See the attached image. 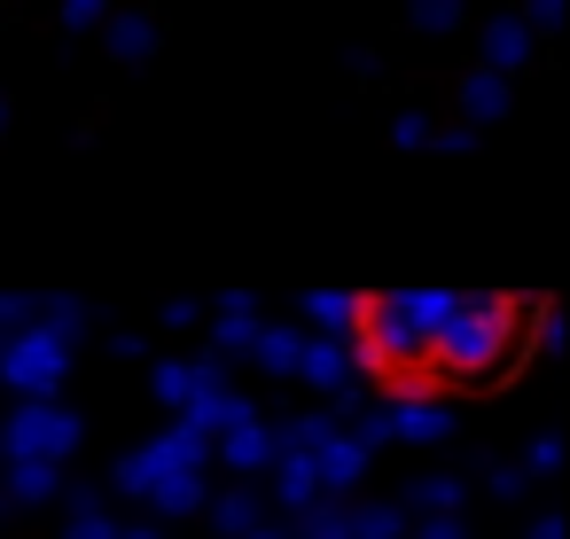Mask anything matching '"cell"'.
Returning <instances> with one entry per match:
<instances>
[{"instance_id": "1", "label": "cell", "mask_w": 570, "mask_h": 539, "mask_svg": "<svg viewBox=\"0 0 570 539\" xmlns=\"http://www.w3.org/2000/svg\"><path fill=\"white\" fill-rule=\"evenodd\" d=\"M515 313L523 305L508 297H352V367L406 406H430L438 391H492L515 352Z\"/></svg>"}]
</instances>
